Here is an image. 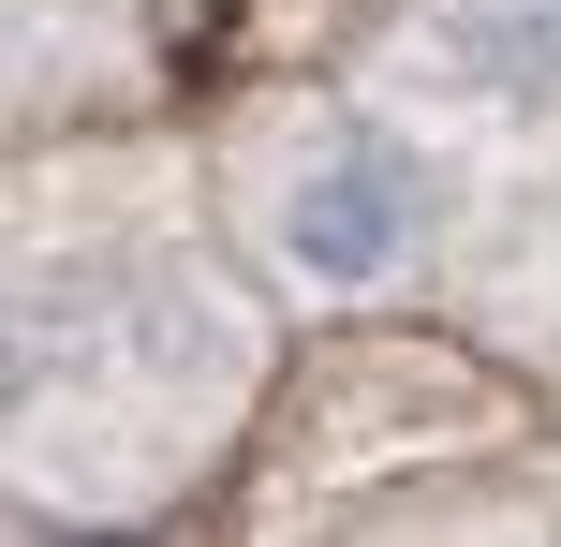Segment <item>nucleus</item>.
Segmentation results:
<instances>
[{"mask_svg": "<svg viewBox=\"0 0 561 547\" xmlns=\"http://www.w3.org/2000/svg\"><path fill=\"white\" fill-rule=\"evenodd\" d=\"M428 252H444V178H428V148L399 118L325 104V118H296L266 148V266L310 311H369Z\"/></svg>", "mask_w": 561, "mask_h": 547, "instance_id": "f257e3e1", "label": "nucleus"}, {"mask_svg": "<svg viewBox=\"0 0 561 547\" xmlns=\"http://www.w3.org/2000/svg\"><path fill=\"white\" fill-rule=\"evenodd\" d=\"M547 30H561V0H547Z\"/></svg>", "mask_w": 561, "mask_h": 547, "instance_id": "f03ea898", "label": "nucleus"}]
</instances>
